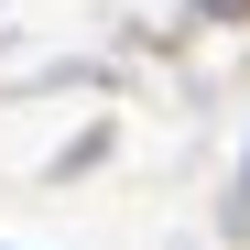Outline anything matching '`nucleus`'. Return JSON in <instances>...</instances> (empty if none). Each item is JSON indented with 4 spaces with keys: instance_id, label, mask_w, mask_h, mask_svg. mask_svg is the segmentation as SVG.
I'll return each instance as SVG.
<instances>
[{
    "instance_id": "nucleus-1",
    "label": "nucleus",
    "mask_w": 250,
    "mask_h": 250,
    "mask_svg": "<svg viewBox=\"0 0 250 250\" xmlns=\"http://www.w3.org/2000/svg\"><path fill=\"white\" fill-rule=\"evenodd\" d=\"M196 11H218V22H239V11H250V0H196Z\"/></svg>"
}]
</instances>
